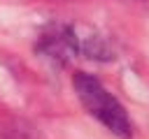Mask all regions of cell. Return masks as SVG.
Here are the masks:
<instances>
[{
  "label": "cell",
  "mask_w": 149,
  "mask_h": 139,
  "mask_svg": "<svg viewBox=\"0 0 149 139\" xmlns=\"http://www.w3.org/2000/svg\"><path fill=\"white\" fill-rule=\"evenodd\" d=\"M72 83H74L77 97L81 100L86 111L91 116H95L109 132H114L121 139H128L133 134V123H130L126 109L112 93L105 90V86L95 76L86 74V72H77L72 76Z\"/></svg>",
  "instance_id": "6da1fadb"
},
{
  "label": "cell",
  "mask_w": 149,
  "mask_h": 139,
  "mask_svg": "<svg viewBox=\"0 0 149 139\" xmlns=\"http://www.w3.org/2000/svg\"><path fill=\"white\" fill-rule=\"evenodd\" d=\"M37 51H42L44 56H49L58 63H65L68 58L81 53V37L68 23H51L42 30Z\"/></svg>",
  "instance_id": "7a4b0ae2"
}]
</instances>
